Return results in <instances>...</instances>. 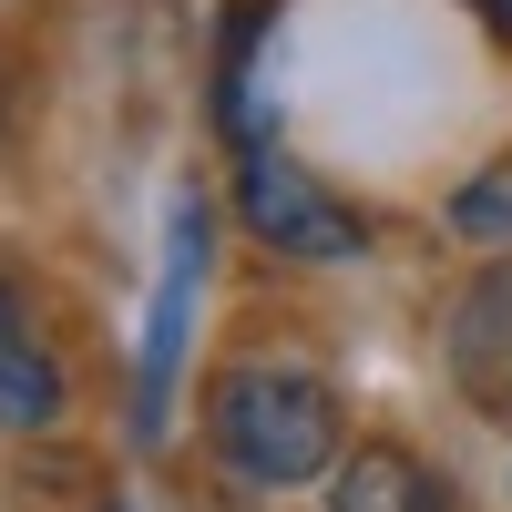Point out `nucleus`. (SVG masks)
<instances>
[{
  "label": "nucleus",
  "mask_w": 512,
  "mask_h": 512,
  "mask_svg": "<svg viewBox=\"0 0 512 512\" xmlns=\"http://www.w3.org/2000/svg\"><path fill=\"white\" fill-rule=\"evenodd\" d=\"M62 400H72V379L52 359V338H41L31 308L0 287V431H52Z\"/></svg>",
  "instance_id": "nucleus-5"
},
{
  "label": "nucleus",
  "mask_w": 512,
  "mask_h": 512,
  "mask_svg": "<svg viewBox=\"0 0 512 512\" xmlns=\"http://www.w3.org/2000/svg\"><path fill=\"white\" fill-rule=\"evenodd\" d=\"M205 441L256 492L328 482L338 472V390L287 349H246V359H226L205 379Z\"/></svg>",
  "instance_id": "nucleus-1"
},
{
  "label": "nucleus",
  "mask_w": 512,
  "mask_h": 512,
  "mask_svg": "<svg viewBox=\"0 0 512 512\" xmlns=\"http://www.w3.org/2000/svg\"><path fill=\"white\" fill-rule=\"evenodd\" d=\"M451 379H461V400L512 420V277H472L461 287V308H451Z\"/></svg>",
  "instance_id": "nucleus-3"
},
{
  "label": "nucleus",
  "mask_w": 512,
  "mask_h": 512,
  "mask_svg": "<svg viewBox=\"0 0 512 512\" xmlns=\"http://www.w3.org/2000/svg\"><path fill=\"white\" fill-rule=\"evenodd\" d=\"M205 277V205H175V256H164V297H154V359H144V431L164 420V379H175V338H185V287Z\"/></svg>",
  "instance_id": "nucleus-6"
},
{
  "label": "nucleus",
  "mask_w": 512,
  "mask_h": 512,
  "mask_svg": "<svg viewBox=\"0 0 512 512\" xmlns=\"http://www.w3.org/2000/svg\"><path fill=\"white\" fill-rule=\"evenodd\" d=\"M236 216H246L256 246L297 256V267H349V256H369L359 205L328 195L308 164H287L277 144H246V164H236Z\"/></svg>",
  "instance_id": "nucleus-2"
},
{
  "label": "nucleus",
  "mask_w": 512,
  "mask_h": 512,
  "mask_svg": "<svg viewBox=\"0 0 512 512\" xmlns=\"http://www.w3.org/2000/svg\"><path fill=\"white\" fill-rule=\"evenodd\" d=\"M256 31H267V0H236L226 11V41H216V113H226V134H246V52H256Z\"/></svg>",
  "instance_id": "nucleus-7"
},
{
  "label": "nucleus",
  "mask_w": 512,
  "mask_h": 512,
  "mask_svg": "<svg viewBox=\"0 0 512 512\" xmlns=\"http://www.w3.org/2000/svg\"><path fill=\"white\" fill-rule=\"evenodd\" d=\"M451 216H461V236H482V246H492V236H512V154H502L492 175H482L472 195L451 205Z\"/></svg>",
  "instance_id": "nucleus-8"
},
{
  "label": "nucleus",
  "mask_w": 512,
  "mask_h": 512,
  "mask_svg": "<svg viewBox=\"0 0 512 512\" xmlns=\"http://www.w3.org/2000/svg\"><path fill=\"white\" fill-rule=\"evenodd\" d=\"M328 512H451V482L410 441H359L328 472Z\"/></svg>",
  "instance_id": "nucleus-4"
}]
</instances>
